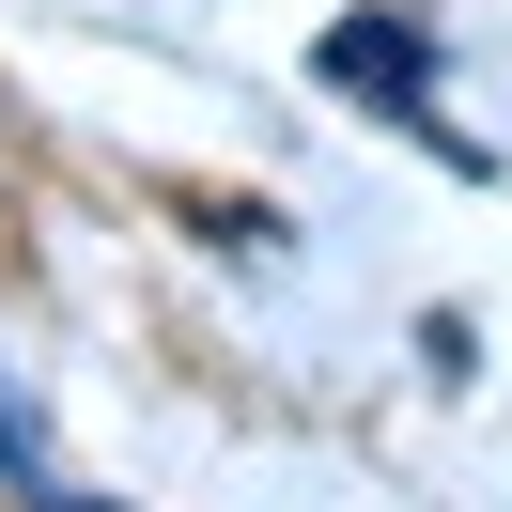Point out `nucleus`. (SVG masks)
Returning a JSON list of instances; mask_svg holds the SVG:
<instances>
[{
    "label": "nucleus",
    "mask_w": 512,
    "mask_h": 512,
    "mask_svg": "<svg viewBox=\"0 0 512 512\" xmlns=\"http://www.w3.org/2000/svg\"><path fill=\"white\" fill-rule=\"evenodd\" d=\"M326 78H342V94H388L404 125H435V47H419V16H342V32H326Z\"/></svg>",
    "instance_id": "obj_1"
}]
</instances>
